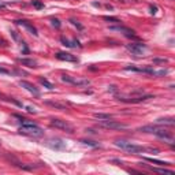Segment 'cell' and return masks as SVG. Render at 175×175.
<instances>
[{
    "mask_svg": "<svg viewBox=\"0 0 175 175\" xmlns=\"http://www.w3.org/2000/svg\"><path fill=\"white\" fill-rule=\"evenodd\" d=\"M157 125H167V126H174V118H165V119H157L156 120Z\"/></svg>",
    "mask_w": 175,
    "mask_h": 175,
    "instance_id": "cell-19",
    "label": "cell"
},
{
    "mask_svg": "<svg viewBox=\"0 0 175 175\" xmlns=\"http://www.w3.org/2000/svg\"><path fill=\"white\" fill-rule=\"evenodd\" d=\"M0 47H2V48H7L8 47V43L3 39V37H0Z\"/></svg>",
    "mask_w": 175,
    "mask_h": 175,
    "instance_id": "cell-27",
    "label": "cell"
},
{
    "mask_svg": "<svg viewBox=\"0 0 175 175\" xmlns=\"http://www.w3.org/2000/svg\"><path fill=\"white\" fill-rule=\"evenodd\" d=\"M126 49H129L134 55H142L146 51V45L142 43H131V44H126Z\"/></svg>",
    "mask_w": 175,
    "mask_h": 175,
    "instance_id": "cell-7",
    "label": "cell"
},
{
    "mask_svg": "<svg viewBox=\"0 0 175 175\" xmlns=\"http://www.w3.org/2000/svg\"><path fill=\"white\" fill-rule=\"evenodd\" d=\"M70 22H71V23H73V25H74V26H77V27H78V29H79V30H82V29H84V26H82V25H81V23H78V22H77V21H74V19H71V21H70Z\"/></svg>",
    "mask_w": 175,
    "mask_h": 175,
    "instance_id": "cell-29",
    "label": "cell"
},
{
    "mask_svg": "<svg viewBox=\"0 0 175 175\" xmlns=\"http://www.w3.org/2000/svg\"><path fill=\"white\" fill-rule=\"evenodd\" d=\"M22 45H23V51H22V52H23V53H29V48L26 47V44L22 43Z\"/></svg>",
    "mask_w": 175,
    "mask_h": 175,
    "instance_id": "cell-33",
    "label": "cell"
},
{
    "mask_svg": "<svg viewBox=\"0 0 175 175\" xmlns=\"http://www.w3.org/2000/svg\"><path fill=\"white\" fill-rule=\"evenodd\" d=\"M110 30H116V31L123 33L126 37H133V39H137V36L134 34V30L130 29V27H126V26H110Z\"/></svg>",
    "mask_w": 175,
    "mask_h": 175,
    "instance_id": "cell-9",
    "label": "cell"
},
{
    "mask_svg": "<svg viewBox=\"0 0 175 175\" xmlns=\"http://www.w3.org/2000/svg\"><path fill=\"white\" fill-rule=\"evenodd\" d=\"M159 126L157 125H148V126H142L138 129V131L141 133H151V134H155L156 131H157Z\"/></svg>",
    "mask_w": 175,
    "mask_h": 175,
    "instance_id": "cell-14",
    "label": "cell"
},
{
    "mask_svg": "<svg viewBox=\"0 0 175 175\" xmlns=\"http://www.w3.org/2000/svg\"><path fill=\"white\" fill-rule=\"evenodd\" d=\"M145 167L148 168V170L153 171V173H160V174H168V175L174 174V171H173V170H165V168H156V167H151V165H148V164H145Z\"/></svg>",
    "mask_w": 175,
    "mask_h": 175,
    "instance_id": "cell-16",
    "label": "cell"
},
{
    "mask_svg": "<svg viewBox=\"0 0 175 175\" xmlns=\"http://www.w3.org/2000/svg\"><path fill=\"white\" fill-rule=\"evenodd\" d=\"M144 160L149 161V163H153V164H157L160 165V167H163V165H168L170 163L168 161H163V160H157V159H153V157H144Z\"/></svg>",
    "mask_w": 175,
    "mask_h": 175,
    "instance_id": "cell-17",
    "label": "cell"
},
{
    "mask_svg": "<svg viewBox=\"0 0 175 175\" xmlns=\"http://www.w3.org/2000/svg\"><path fill=\"white\" fill-rule=\"evenodd\" d=\"M119 101H123V103H131V104H138V103H142L145 100H149V98H155V96L152 94H144V96H135V97H130V98H126V97H119L116 96Z\"/></svg>",
    "mask_w": 175,
    "mask_h": 175,
    "instance_id": "cell-6",
    "label": "cell"
},
{
    "mask_svg": "<svg viewBox=\"0 0 175 175\" xmlns=\"http://www.w3.org/2000/svg\"><path fill=\"white\" fill-rule=\"evenodd\" d=\"M6 7H7V3H4V2H2V0H0V10H4Z\"/></svg>",
    "mask_w": 175,
    "mask_h": 175,
    "instance_id": "cell-32",
    "label": "cell"
},
{
    "mask_svg": "<svg viewBox=\"0 0 175 175\" xmlns=\"http://www.w3.org/2000/svg\"><path fill=\"white\" fill-rule=\"evenodd\" d=\"M103 19L107 21V22H115V23H120V21L118 19V18H115V17H103Z\"/></svg>",
    "mask_w": 175,
    "mask_h": 175,
    "instance_id": "cell-24",
    "label": "cell"
},
{
    "mask_svg": "<svg viewBox=\"0 0 175 175\" xmlns=\"http://www.w3.org/2000/svg\"><path fill=\"white\" fill-rule=\"evenodd\" d=\"M40 84L44 85L47 89H49V90H52V89H55V85L52 84V82H49L47 78H40Z\"/></svg>",
    "mask_w": 175,
    "mask_h": 175,
    "instance_id": "cell-20",
    "label": "cell"
},
{
    "mask_svg": "<svg viewBox=\"0 0 175 175\" xmlns=\"http://www.w3.org/2000/svg\"><path fill=\"white\" fill-rule=\"evenodd\" d=\"M62 81L67 82V84L75 85V86H89L90 85V81L86 78H75L71 77V75H62Z\"/></svg>",
    "mask_w": 175,
    "mask_h": 175,
    "instance_id": "cell-5",
    "label": "cell"
},
{
    "mask_svg": "<svg viewBox=\"0 0 175 175\" xmlns=\"http://www.w3.org/2000/svg\"><path fill=\"white\" fill-rule=\"evenodd\" d=\"M98 126L104 127V129H112V130H125V129H127V126L125 125V123H120V122L111 120V119L98 120Z\"/></svg>",
    "mask_w": 175,
    "mask_h": 175,
    "instance_id": "cell-4",
    "label": "cell"
},
{
    "mask_svg": "<svg viewBox=\"0 0 175 175\" xmlns=\"http://www.w3.org/2000/svg\"><path fill=\"white\" fill-rule=\"evenodd\" d=\"M31 4H33V7H36L37 10H41V8H44V3L37 2V0H33V2H31Z\"/></svg>",
    "mask_w": 175,
    "mask_h": 175,
    "instance_id": "cell-23",
    "label": "cell"
},
{
    "mask_svg": "<svg viewBox=\"0 0 175 175\" xmlns=\"http://www.w3.org/2000/svg\"><path fill=\"white\" fill-rule=\"evenodd\" d=\"M153 62L155 63H167L168 62V59H165V58H156V59H153Z\"/></svg>",
    "mask_w": 175,
    "mask_h": 175,
    "instance_id": "cell-26",
    "label": "cell"
},
{
    "mask_svg": "<svg viewBox=\"0 0 175 175\" xmlns=\"http://www.w3.org/2000/svg\"><path fill=\"white\" fill-rule=\"evenodd\" d=\"M115 145L118 148L123 149L126 152H130V153H140V152H151V153H159V149L156 148H144L141 145H137V144H133V142H129V141H123V140H118L115 141Z\"/></svg>",
    "mask_w": 175,
    "mask_h": 175,
    "instance_id": "cell-1",
    "label": "cell"
},
{
    "mask_svg": "<svg viewBox=\"0 0 175 175\" xmlns=\"http://www.w3.org/2000/svg\"><path fill=\"white\" fill-rule=\"evenodd\" d=\"M0 74H11V71H10V70H7V69H4V67H2V66H0Z\"/></svg>",
    "mask_w": 175,
    "mask_h": 175,
    "instance_id": "cell-30",
    "label": "cell"
},
{
    "mask_svg": "<svg viewBox=\"0 0 175 175\" xmlns=\"http://www.w3.org/2000/svg\"><path fill=\"white\" fill-rule=\"evenodd\" d=\"M157 12V6H151V14L155 15Z\"/></svg>",
    "mask_w": 175,
    "mask_h": 175,
    "instance_id": "cell-31",
    "label": "cell"
},
{
    "mask_svg": "<svg viewBox=\"0 0 175 175\" xmlns=\"http://www.w3.org/2000/svg\"><path fill=\"white\" fill-rule=\"evenodd\" d=\"M53 144H49L51 148L53 149H65L66 148V142H63L62 140H55V141H52Z\"/></svg>",
    "mask_w": 175,
    "mask_h": 175,
    "instance_id": "cell-18",
    "label": "cell"
},
{
    "mask_svg": "<svg viewBox=\"0 0 175 175\" xmlns=\"http://www.w3.org/2000/svg\"><path fill=\"white\" fill-rule=\"evenodd\" d=\"M55 58L59 59V60H63V62H71V63H78L79 62V59L77 56L71 55V53H69V52H58L55 55Z\"/></svg>",
    "mask_w": 175,
    "mask_h": 175,
    "instance_id": "cell-8",
    "label": "cell"
},
{
    "mask_svg": "<svg viewBox=\"0 0 175 175\" xmlns=\"http://www.w3.org/2000/svg\"><path fill=\"white\" fill-rule=\"evenodd\" d=\"M81 142L82 144H85V145H89V146H93V148H100V144H97V142H94V141H92V140H81Z\"/></svg>",
    "mask_w": 175,
    "mask_h": 175,
    "instance_id": "cell-22",
    "label": "cell"
},
{
    "mask_svg": "<svg viewBox=\"0 0 175 175\" xmlns=\"http://www.w3.org/2000/svg\"><path fill=\"white\" fill-rule=\"evenodd\" d=\"M44 104L45 106H49V107H53V108H58V110H67V107H66V104L63 103H58V101H44Z\"/></svg>",
    "mask_w": 175,
    "mask_h": 175,
    "instance_id": "cell-15",
    "label": "cell"
},
{
    "mask_svg": "<svg viewBox=\"0 0 175 175\" xmlns=\"http://www.w3.org/2000/svg\"><path fill=\"white\" fill-rule=\"evenodd\" d=\"M18 62L22 66H26V67H37V60L29 59V58H18Z\"/></svg>",
    "mask_w": 175,
    "mask_h": 175,
    "instance_id": "cell-12",
    "label": "cell"
},
{
    "mask_svg": "<svg viewBox=\"0 0 175 175\" xmlns=\"http://www.w3.org/2000/svg\"><path fill=\"white\" fill-rule=\"evenodd\" d=\"M60 41H62V44L65 47H70V48H81V43H79L78 40H73V41H69L67 39H65V37H62V39H60Z\"/></svg>",
    "mask_w": 175,
    "mask_h": 175,
    "instance_id": "cell-13",
    "label": "cell"
},
{
    "mask_svg": "<svg viewBox=\"0 0 175 175\" xmlns=\"http://www.w3.org/2000/svg\"><path fill=\"white\" fill-rule=\"evenodd\" d=\"M118 90H119V89H118L116 86H114V85L108 86V92H111V93H114V94H116V93H118Z\"/></svg>",
    "mask_w": 175,
    "mask_h": 175,
    "instance_id": "cell-28",
    "label": "cell"
},
{
    "mask_svg": "<svg viewBox=\"0 0 175 175\" xmlns=\"http://www.w3.org/2000/svg\"><path fill=\"white\" fill-rule=\"evenodd\" d=\"M15 23H17V25H19V26H23V27H26V29L29 30L31 34H33V36H36V37L39 36V33H37V29H36V27L33 26V25L30 23L29 21H26V19H19V21H15Z\"/></svg>",
    "mask_w": 175,
    "mask_h": 175,
    "instance_id": "cell-10",
    "label": "cell"
},
{
    "mask_svg": "<svg viewBox=\"0 0 175 175\" xmlns=\"http://www.w3.org/2000/svg\"><path fill=\"white\" fill-rule=\"evenodd\" d=\"M51 22H52V26H55V27H60V21L58 19V18H52V19H51Z\"/></svg>",
    "mask_w": 175,
    "mask_h": 175,
    "instance_id": "cell-25",
    "label": "cell"
},
{
    "mask_svg": "<svg viewBox=\"0 0 175 175\" xmlns=\"http://www.w3.org/2000/svg\"><path fill=\"white\" fill-rule=\"evenodd\" d=\"M19 85H21L22 88L26 89L27 92H30L31 94H34V96H40V90L36 86H34L33 84H30V82H27V81H19Z\"/></svg>",
    "mask_w": 175,
    "mask_h": 175,
    "instance_id": "cell-11",
    "label": "cell"
},
{
    "mask_svg": "<svg viewBox=\"0 0 175 175\" xmlns=\"http://www.w3.org/2000/svg\"><path fill=\"white\" fill-rule=\"evenodd\" d=\"M19 134L23 135H30V137H43L44 135V130L39 127L36 123H31V125H22L18 129Z\"/></svg>",
    "mask_w": 175,
    "mask_h": 175,
    "instance_id": "cell-2",
    "label": "cell"
},
{
    "mask_svg": "<svg viewBox=\"0 0 175 175\" xmlns=\"http://www.w3.org/2000/svg\"><path fill=\"white\" fill-rule=\"evenodd\" d=\"M96 119L98 120H106V119H112V115L111 114H101V112H97V114H94L93 115Z\"/></svg>",
    "mask_w": 175,
    "mask_h": 175,
    "instance_id": "cell-21",
    "label": "cell"
},
{
    "mask_svg": "<svg viewBox=\"0 0 175 175\" xmlns=\"http://www.w3.org/2000/svg\"><path fill=\"white\" fill-rule=\"evenodd\" d=\"M51 126H53L55 129H59V130H63V131L66 133H70V134H73L74 133V126L70 125L69 122H66V120L63 119H51Z\"/></svg>",
    "mask_w": 175,
    "mask_h": 175,
    "instance_id": "cell-3",
    "label": "cell"
}]
</instances>
